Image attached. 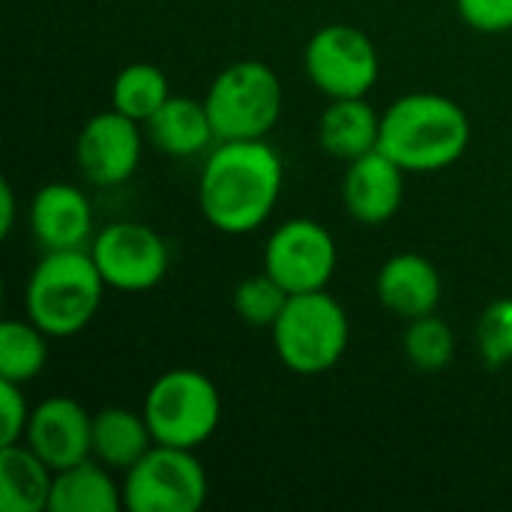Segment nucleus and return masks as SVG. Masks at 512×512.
Returning a JSON list of instances; mask_svg holds the SVG:
<instances>
[{"label":"nucleus","mask_w":512,"mask_h":512,"mask_svg":"<svg viewBox=\"0 0 512 512\" xmlns=\"http://www.w3.org/2000/svg\"><path fill=\"white\" fill-rule=\"evenodd\" d=\"M285 189V165L267 138L216 141L198 177V207L207 225L243 237L270 222Z\"/></svg>","instance_id":"1"},{"label":"nucleus","mask_w":512,"mask_h":512,"mask_svg":"<svg viewBox=\"0 0 512 512\" xmlns=\"http://www.w3.org/2000/svg\"><path fill=\"white\" fill-rule=\"evenodd\" d=\"M471 144L465 108L444 93H405L381 114L378 150L408 174H429L456 165Z\"/></svg>","instance_id":"2"},{"label":"nucleus","mask_w":512,"mask_h":512,"mask_svg":"<svg viewBox=\"0 0 512 512\" xmlns=\"http://www.w3.org/2000/svg\"><path fill=\"white\" fill-rule=\"evenodd\" d=\"M105 288L90 249L42 252L24 285V312L51 339H69L96 321Z\"/></svg>","instance_id":"3"},{"label":"nucleus","mask_w":512,"mask_h":512,"mask_svg":"<svg viewBox=\"0 0 512 512\" xmlns=\"http://www.w3.org/2000/svg\"><path fill=\"white\" fill-rule=\"evenodd\" d=\"M279 363L303 378L336 369L351 342V318L345 306L324 288L291 294L282 315L270 327Z\"/></svg>","instance_id":"4"},{"label":"nucleus","mask_w":512,"mask_h":512,"mask_svg":"<svg viewBox=\"0 0 512 512\" xmlns=\"http://www.w3.org/2000/svg\"><path fill=\"white\" fill-rule=\"evenodd\" d=\"M216 141L267 138L285 105V87L276 69L264 60L243 57L225 66L204 93Z\"/></svg>","instance_id":"5"},{"label":"nucleus","mask_w":512,"mask_h":512,"mask_svg":"<svg viewBox=\"0 0 512 512\" xmlns=\"http://www.w3.org/2000/svg\"><path fill=\"white\" fill-rule=\"evenodd\" d=\"M141 411L156 444L198 450L222 423V393L201 369L177 366L150 384Z\"/></svg>","instance_id":"6"},{"label":"nucleus","mask_w":512,"mask_h":512,"mask_svg":"<svg viewBox=\"0 0 512 512\" xmlns=\"http://www.w3.org/2000/svg\"><path fill=\"white\" fill-rule=\"evenodd\" d=\"M120 486L129 512H198L210 495V480L195 450L168 444H153L123 474Z\"/></svg>","instance_id":"7"},{"label":"nucleus","mask_w":512,"mask_h":512,"mask_svg":"<svg viewBox=\"0 0 512 512\" xmlns=\"http://www.w3.org/2000/svg\"><path fill=\"white\" fill-rule=\"evenodd\" d=\"M303 72L327 99H360L378 84L381 57L366 30L354 24H324L303 48Z\"/></svg>","instance_id":"8"},{"label":"nucleus","mask_w":512,"mask_h":512,"mask_svg":"<svg viewBox=\"0 0 512 512\" xmlns=\"http://www.w3.org/2000/svg\"><path fill=\"white\" fill-rule=\"evenodd\" d=\"M339 267V246L327 225L309 216H294L276 225L264 243V270L288 291H324Z\"/></svg>","instance_id":"9"},{"label":"nucleus","mask_w":512,"mask_h":512,"mask_svg":"<svg viewBox=\"0 0 512 512\" xmlns=\"http://www.w3.org/2000/svg\"><path fill=\"white\" fill-rule=\"evenodd\" d=\"M87 249L105 285L123 294L153 291L171 267L165 237L144 222H111L93 234Z\"/></svg>","instance_id":"10"},{"label":"nucleus","mask_w":512,"mask_h":512,"mask_svg":"<svg viewBox=\"0 0 512 512\" xmlns=\"http://www.w3.org/2000/svg\"><path fill=\"white\" fill-rule=\"evenodd\" d=\"M144 123L120 114L117 108L93 114L75 138V165L96 189L123 186L144 156Z\"/></svg>","instance_id":"11"},{"label":"nucleus","mask_w":512,"mask_h":512,"mask_svg":"<svg viewBox=\"0 0 512 512\" xmlns=\"http://www.w3.org/2000/svg\"><path fill=\"white\" fill-rule=\"evenodd\" d=\"M93 414L72 396H48L30 411L24 444L51 468H69L90 459Z\"/></svg>","instance_id":"12"},{"label":"nucleus","mask_w":512,"mask_h":512,"mask_svg":"<svg viewBox=\"0 0 512 512\" xmlns=\"http://www.w3.org/2000/svg\"><path fill=\"white\" fill-rule=\"evenodd\" d=\"M405 177H408V171L381 150H372V153L348 162L345 177H342L345 213L357 225H366V228L387 225L402 210Z\"/></svg>","instance_id":"13"},{"label":"nucleus","mask_w":512,"mask_h":512,"mask_svg":"<svg viewBox=\"0 0 512 512\" xmlns=\"http://www.w3.org/2000/svg\"><path fill=\"white\" fill-rule=\"evenodd\" d=\"M27 222L42 252L87 249L93 240V204L72 183H45L33 192Z\"/></svg>","instance_id":"14"},{"label":"nucleus","mask_w":512,"mask_h":512,"mask_svg":"<svg viewBox=\"0 0 512 512\" xmlns=\"http://www.w3.org/2000/svg\"><path fill=\"white\" fill-rule=\"evenodd\" d=\"M378 303L402 321L432 315L441 306L444 282L438 267L420 252H396L390 255L375 276Z\"/></svg>","instance_id":"15"},{"label":"nucleus","mask_w":512,"mask_h":512,"mask_svg":"<svg viewBox=\"0 0 512 512\" xmlns=\"http://www.w3.org/2000/svg\"><path fill=\"white\" fill-rule=\"evenodd\" d=\"M144 135L150 147L171 159H192L216 144V129L204 99L177 93H171V99L144 123Z\"/></svg>","instance_id":"16"},{"label":"nucleus","mask_w":512,"mask_h":512,"mask_svg":"<svg viewBox=\"0 0 512 512\" xmlns=\"http://www.w3.org/2000/svg\"><path fill=\"white\" fill-rule=\"evenodd\" d=\"M381 141V114L369 105L366 96L360 99H330V105L318 117V144L330 159L354 162Z\"/></svg>","instance_id":"17"},{"label":"nucleus","mask_w":512,"mask_h":512,"mask_svg":"<svg viewBox=\"0 0 512 512\" xmlns=\"http://www.w3.org/2000/svg\"><path fill=\"white\" fill-rule=\"evenodd\" d=\"M123 507V486L114 471L93 456L54 471L48 512H117Z\"/></svg>","instance_id":"18"},{"label":"nucleus","mask_w":512,"mask_h":512,"mask_svg":"<svg viewBox=\"0 0 512 512\" xmlns=\"http://www.w3.org/2000/svg\"><path fill=\"white\" fill-rule=\"evenodd\" d=\"M153 432L144 420V411L132 408H102L93 414V438H90V456L111 471L126 474L150 447H153Z\"/></svg>","instance_id":"19"},{"label":"nucleus","mask_w":512,"mask_h":512,"mask_svg":"<svg viewBox=\"0 0 512 512\" xmlns=\"http://www.w3.org/2000/svg\"><path fill=\"white\" fill-rule=\"evenodd\" d=\"M51 486L54 471L24 441L0 447V510L45 512Z\"/></svg>","instance_id":"20"},{"label":"nucleus","mask_w":512,"mask_h":512,"mask_svg":"<svg viewBox=\"0 0 512 512\" xmlns=\"http://www.w3.org/2000/svg\"><path fill=\"white\" fill-rule=\"evenodd\" d=\"M171 99V81L156 63H129L111 81V108L147 123Z\"/></svg>","instance_id":"21"},{"label":"nucleus","mask_w":512,"mask_h":512,"mask_svg":"<svg viewBox=\"0 0 512 512\" xmlns=\"http://www.w3.org/2000/svg\"><path fill=\"white\" fill-rule=\"evenodd\" d=\"M48 333L39 330L30 318H9L0 324V381L30 384L48 366Z\"/></svg>","instance_id":"22"},{"label":"nucleus","mask_w":512,"mask_h":512,"mask_svg":"<svg viewBox=\"0 0 512 512\" xmlns=\"http://www.w3.org/2000/svg\"><path fill=\"white\" fill-rule=\"evenodd\" d=\"M402 354L423 375L444 372L456 357V333L438 312L411 318L402 333Z\"/></svg>","instance_id":"23"},{"label":"nucleus","mask_w":512,"mask_h":512,"mask_svg":"<svg viewBox=\"0 0 512 512\" xmlns=\"http://www.w3.org/2000/svg\"><path fill=\"white\" fill-rule=\"evenodd\" d=\"M288 297L291 294L267 270H261V273H252L237 282V288L231 294V309L246 327L270 330L276 324V318L282 315Z\"/></svg>","instance_id":"24"},{"label":"nucleus","mask_w":512,"mask_h":512,"mask_svg":"<svg viewBox=\"0 0 512 512\" xmlns=\"http://www.w3.org/2000/svg\"><path fill=\"white\" fill-rule=\"evenodd\" d=\"M474 348L477 357L489 369H504L512 363V297L492 300L474 327Z\"/></svg>","instance_id":"25"},{"label":"nucleus","mask_w":512,"mask_h":512,"mask_svg":"<svg viewBox=\"0 0 512 512\" xmlns=\"http://www.w3.org/2000/svg\"><path fill=\"white\" fill-rule=\"evenodd\" d=\"M456 15L477 33L512 30V0H456Z\"/></svg>","instance_id":"26"},{"label":"nucleus","mask_w":512,"mask_h":512,"mask_svg":"<svg viewBox=\"0 0 512 512\" xmlns=\"http://www.w3.org/2000/svg\"><path fill=\"white\" fill-rule=\"evenodd\" d=\"M30 405L24 399V387L12 381H0V447L24 441L30 423Z\"/></svg>","instance_id":"27"},{"label":"nucleus","mask_w":512,"mask_h":512,"mask_svg":"<svg viewBox=\"0 0 512 512\" xmlns=\"http://www.w3.org/2000/svg\"><path fill=\"white\" fill-rule=\"evenodd\" d=\"M15 213H18V198H15V189L9 180L0 183V234L9 237L12 228H15Z\"/></svg>","instance_id":"28"}]
</instances>
